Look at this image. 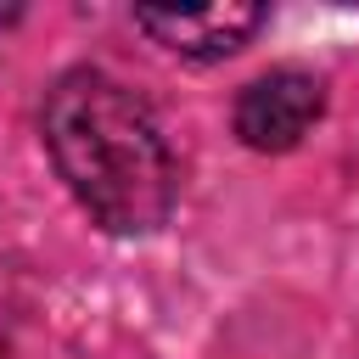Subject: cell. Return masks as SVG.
<instances>
[{
  "instance_id": "cell-1",
  "label": "cell",
  "mask_w": 359,
  "mask_h": 359,
  "mask_svg": "<svg viewBox=\"0 0 359 359\" xmlns=\"http://www.w3.org/2000/svg\"><path fill=\"white\" fill-rule=\"evenodd\" d=\"M45 151L79 208L112 236H146L174 213V157L151 107L101 67H73L45 90Z\"/></svg>"
},
{
  "instance_id": "cell-2",
  "label": "cell",
  "mask_w": 359,
  "mask_h": 359,
  "mask_svg": "<svg viewBox=\"0 0 359 359\" xmlns=\"http://www.w3.org/2000/svg\"><path fill=\"white\" fill-rule=\"evenodd\" d=\"M325 112V90L303 67H269L236 95V135L252 151H292Z\"/></svg>"
},
{
  "instance_id": "cell-3",
  "label": "cell",
  "mask_w": 359,
  "mask_h": 359,
  "mask_svg": "<svg viewBox=\"0 0 359 359\" xmlns=\"http://www.w3.org/2000/svg\"><path fill=\"white\" fill-rule=\"evenodd\" d=\"M264 6H185V11H157V6H140L135 22L174 56L185 62H219L230 50H241L258 28H264Z\"/></svg>"
}]
</instances>
